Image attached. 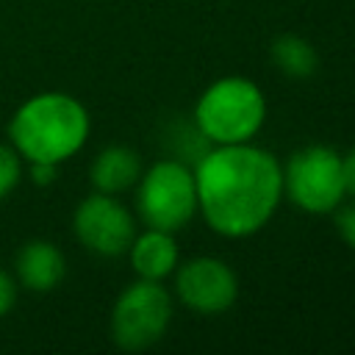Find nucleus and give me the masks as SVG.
Returning a JSON list of instances; mask_svg holds the SVG:
<instances>
[{
  "label": "nucleus",
  "mask_w": 355,
  "mask_h": 355,
  "mask_svg": "<svg viewBox=\"0 0 355 355\" xmlns=\"http://www.w3.org/2000/svg\"><path fill=\"white\" fill-rule=\"evenodd\" d=\"M194 186L197 205L216 233L247 236L272 216L283 191V169L258 147L222 144L194 166Z\"/></svg>",
  "instance_id": "1"
},
{
  "label": "nucleus",
  "mask_w": 355,
  "mask_h": 355,
  "mask_svg": "<svg viewBox=\"0 0 355 355\" xmlns=\"http://www.w3.org/2000/svg\"><path fill=\"white\" fill-rule=\"evenodd\" d=\"M11 147L28 161L61 164L75 155L89 136L86 108L61 92H44L25 100L8 122Z\"/></svg>",
  "instance_id": "2"
},
{
  "label": "nucleus",
  "mask_w": 355,
  "mask_h": 355,
  "mask_svg": "<svg viewBox=\"0 0 355 355\" xmlns=\"http://www.w3.org/2000/svg\"><path fill=\"white\" fill-rule=\"evenodd\" d=\"M266 103L255 83L244 78L216 80L197 103L194 119L216 144H241L263 122Z\"/></svg>",
  "instance_id": "3"
},
{
  "label": "nucleus",
  "mask_w": 355,
  "mask_h": 355,
  "mask_svg": "<svg viewBox=\"0 0 355 355\" xmlns=\"http://www.w3.org/2000/svg\"><path fill=\"white\" fill-rule=\"evenodd\" d=\"M197 211V186L186 164L169 158L147 169L139 186V214L147 227L180 230Z\"/></svg>",
  "instance_id": "4"
},
{
  "label": "nucleus",
  "mask_w": 355,
  "mask_h": 355,
  "mask_svg": "<svg viewBox=\"0 0 355 355\" xmlns=\"http://www.w3.org/2000/svg\"><path fill=\"white\" fill-rule=\"evenodd\" d=\"M172 316V300L158 280L141 277L128 286L111 313V336L122 349H144L155 344Z\"/></svg>",
  "instance_id": "5"
},
{
  "label": "nucleus",
  "mask_w": 355,
  "mask_h": 355,
  "mask_svg": "<svg viewBox=\"0 0 355 355\" xmlns=\"http://www.w3.org/2000/svg\"><path fill=\"white\" fill-rule=\"evenodd\" d=\"M283 189L302 211H333L344 197V172L338 153L319 144L297 150L286 164Z\"/></svg>",
  "instance_id": "6"
},
{
  "label": "nucleus",
  "mask_w": 355,
  "mask_h": 355,
  "mask_svg": "<svg viewBox=\"0 0 355 355\" xmlns=\"http://www.w3.org/2000/svg\"><path fill=\"white\" fill-rule=\"evenodd\" d=\"M72 227L80 244L97 255H122L136 239L133 216L128 214V208L103 191L86 197L78 205Z\"/></svg>",
  "instance_id": "7"
},
{
  "label": "nucleus",
  "mask_w": 355,
  "mask_h": 355,
  "mask_svg": "<svg viewBox=\"0 0 355 355\" xmlns=\"http://www.w3.org/2000/svg\"><path fill=\"white\" fill-rule=\"evenodd\" d=\"M175 288L191 311L222 313L236 300V275L216 258H194L180 266Z\"/></svg>",
  "instance_id": "8"
},
{
  "label": "nucleus",
  "mask_w": 355,
  "mask_h": 355,
  "mask_svg": "<svg viewBox=\"0 0 355 355\" xmlns=\"http://www.w3.org/2000/svg\"><path fill=\"white\" fill-rule=\"evenodd\" d=\"M67 275V261L61 250L44 239L25 241L17 252V277L28 291H53Z\"/></svg>",
  "instance_id": "9"
},
{
  "label": "nucleus",
  "mask_w": 355,
  "mask_h": 355,
  "mask_svg": "<svg viewBox=\"0 0 355 355\" xmlns=\"http://www.w3.org/2000/svg\"><path fill=\"white\" fill-rule=\"evenodd\" d=\"M128 250H130L133 269L147 280H161L178 263V244L166 230L150 227L144 236L133 239Z\"/></svg>",
  "instance_id": "10"
},
{
  "label": "nucleus",
  "mask_w": 355,
  "mask_h": 355,
  "mask_svg": "<svg viewBox=\"0 0 355 355\" xmlns=\"http://www.w3.org/2000/svg\"><path fill=\"white\" fill-rule=\"evenodd\" d=\"M139 172H141L139 155L130 147L114 144V147H105L94 158V164H92V183L103 194H116V191L130 189L139 180Z\"/></svg>",
  "instance_id": "11"
},
{
  "label": "nucleus",
  "mask_w": 355,
  "mask_h": 355,
  "mask_svg": "<svg viewBox=\"0 0 355 355\" xmlns=\"http://www.w3.org/2000/svg\"><path fill=\"white\" fill-rule=\"evenodd\" d=\"M272 61L288 78H308L316 72V64H319L316 50L294 33H283L272 42Z\"/></svg>",
  "instance_id": "12"
},
{
  "label": "nucleus",
  "mask_w": 355,
  "mask_h": 355,
  "mask_svg": "<svg viewBox=\"0 0 355 355\" xmlns=\"http://www.w3.org/2000/svg\"><path fill=\"white\" fill-rule=\"evenodd\" d=\"M166 141H169V153L175 161L180 164H200L205 158V153L211 150V139L200 130L197 119L194 122H186V119H178L169 130H166Z\"/></svg>",
  "instance_id": "13"
},
{
  "label": "nucleus",
  "mask_w": 355,
  "mask_h": 355,
  "mask_svg": "<svg viewBox=\"0 0 355 355\" xmlns=\"http://www.w3.org/2000/svg\"><path fill=\"white\" fill-rule=\"evenodd\" d=\"M22 178V164H19V153L8 144H0V200L8 197L17 183Z\"/></svg>",
  "instance_id": "14"
},
{
  "label": "nucleus",
  "mask_w": 355,
  "mask_h": 355,
  "mask_svg": "<svg viewBox=\"0 0 355 355\" xmlns=\"http://www.w3.org/2000/svg\"><path fill=\"white\" fill-rule=\"evenodd\" d=\"M17 302V283L11 280V275L0 266V316H6Z\"/></svg>",
  "instance_id": "15"
},
{
  "label": "nucleus",
  "mask_w": 355,
  "mask_h": 355,
  "mask_svg": "<svg viewBox=\"0 0 355 355\" xmlns=\"http://www.w3.org/2000/svg\"><path fill=\"white\" fill-rule=\"evenodd\" d=\"M336 227H338L341 239H344L349 247H355V205H347V208L338 211V216H336Z\"/></svg>",
  "instance_id": "16"
},
{
  "label": "nucleus",
  "mask_w": 355,
  "mask_h": 355,
  "mask_svg": "<svg viewBox=\"0 0 355 355\" xmlns=\"http://www.w3.org/2000/svg\"><path fill=\"white\" fill-rule=\"evenodd\" d=\"M58 175V164H50V161H31V178L36 186H50Z\"/></svg>",
  "instance_id": "17"
},
{
  "label": "nucleus",
  "mask_w": 355,
  "mask_h": 355,
  "mask_svg": "<svg viewBox=\"0 0 355 355\" xmlns=\"http://www.w3.org/2000/svg\"><path fill=\"white\" fill-rule=\"evenodd\" d=\"M341 172H344V191L355 194V147L349 150L347 158H341Z\"/></svg>",
  "instance_id": "18"
}]
</instances>
